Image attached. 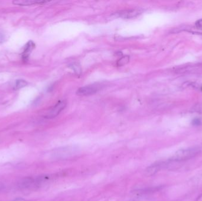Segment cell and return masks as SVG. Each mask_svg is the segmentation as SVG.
Listing matches in <instances>:
<instances>
[{
	"mask_svg": "<svg viewBox=\"0 0 202 201\" xmlns=\"http://www.w3.org/2000/svg\"><path fill=\"white\" fill-rule=\"evenodd\" d=\"M79 152L78 147L66 146L56 149L53 153V157L58 159H65L75 156Z\"/></svg>",
	"mask_w": 202,
	"mask_h": 201,
	"instance_id": "3",
	"label": "cell"
},
{
	"mask_svg": "<svg viewBox=\"0 0 202 201\" xmlns=\"http://www.w3.org/2000/svg\"><path fill=\"white\" fill-rule=\"evenodd\" d=\"M130 62V57L128 56H124L121 57L118 62H117V66H123L127 65Z\"/></svg>",
	"mask_w": 202,
	"mask_h": 201,
	"instance_id": "11",
	"label": "cell"
},
{
	"mask_svg": "<svg viewBox=\"0 0 202 201\" xmlns=\"http://www.w3.org/2000/svg\"><path fill=\"white\" fill-rule=\"evenodd\" d=\"M147 200L145 199H144V197L142 196H140V198H134L132 200H130L128 201H147Z\"/></svg>",
	"mask_w": 202,
	"mask_h": 201,
	"instance_id": "13",
	"label": "cell"
},
{
	"mask_svg": "<svg viewBox=\"0 0 202 201\" xmlns=\"http://www.w3.org/2000/svg\"><path fill=\"white\" fill-rule=\"evenodd\" d=\"M201 152V149L197 147L182 149L177 151L170 159L175 162H182L197 156Z\"/></svg>",
	"mask_w": 202,
	"mask_h": 201,
	"instance_id": "1",
	"label": "cell"
},
{
	"mask_svg": "<svg viewBox=\"0 0 202 201\" xmlns=\"http://www.w3.org/2000/svg\"><path fill=\"white\" fill-rule=\"evenodd\" d=\"M45 2L44 1H35V0H17L13 1L14 4L20 6H27L31 5L36 4H42Z\"/></svg>",
	"mask_w": 202,
	"mask_h": 201,
	"instance_id": "8",
	"label": "cell"
},
{
	"mask_svg": "<svg viewBox=\"0 0 202 201\" xmlns=\"http://www.w3.org/2000/svg\"><path fill=\"white\" fill-rule=\"evenodd\" d=\"M34 47H35V45L34 42L31 41L28 42L25 45L24 48V51L22 53V58L24 60H27L28 59L30 54L31 53V52L32 51V50L34 49Z\"/></svg>",
	"mask_w": 202,
	"mask_h": 201,
	"instance_id": "9",
	"label": "cell"
},
{
	"mask_svg": "<svg viewBox=\"0 0 202 201\" xmlns=\"http://www.w3.org/2000/svg\"><path fill=\"white\" fill-rule=\"evenodd\" d=\"M70 67L72 68V69L76 72L77 74H80L81 72V67L76 63H73L71 65V66Z\"/></svg>",
	"mask_w": 202,
	"mask_h": 201,
	"instance_id": "12",
	"label": "cell"
},
{
	"mask_svg": "<svg viewBox=\"0 0 202 201\" xmlns=\"http://www.w3.org/2000/svg\"><path fill=\"white\" fill-rule=\"evenodd\" d=\"M161 189V186H154V187H147L145 188H141V189H137L134 191L135 194L141 195V196H144L148 194H150L154 192H156L157 191H160Z\"/></svg>",
	"mask_w": 202,
	"mask_h": 201,
	"instance_id": "6",
	"label": "cell"
},
{
	"mask_svg": "<svg viewBox=\"0 0 202 201\" xmlns=\"http://www.w3.org/2000/svg\"><path fill=\"white\" fill-rule=\"evenodd\" d=\"M26 201L25 200H23V199H22V198H19V199H17V200H15L14 201Z\"/></svg>",
	"mask_w": 202,
	"mask_h": 201,
	"instance_id": "16",
	"label": "cell"
},
{
	"mask_svg": "<svg viewBox=\"0 0 202 201\" xmlns=\"http://www.w3.org/2000/svg\"><path fill=\"white\" fill-rule=\"evenodd\" d=\"M98 90L97 87L95 86H88L79 88L76 93L79 96H89L95 93Z\"/></svg>",
	"mask_w": 202,
	"mask_h": 201,
	"instance_id": "7",
	"label": "cell"
},
{
	"mask_svg": "<svg viewBox=\"0 0 202 201\" xmlns=\"http://www.w3.org/2000/svg\"><path fill=\"white\" fill-rule=\"evenodd\" d=\"M196 25L198 27H202V19L198 20L197 22H196Z\"/></svg>",
	"mask_w": 202,
	"mask_h": 201,
	"instance_id": "14",
	"label": "cell"
},
{
	"mask_svg": "<svg viewBox=\"0 0 202 201\" xmlns=\"http://www.w3.org/2000/svg\"><path fill=\"white\" fill-rule=\"evenodd\" d=\"M50 177L48 176H40L36 178L27 177L22 179L19 184V188L22 189H34L42 186L46 182Z\"/></svg>",
	"mask_w": 202,
	"mask_h": 201,
	"instance_id": "2",
	"label": "cell"
},
{
	"mask_svg": "<svg viewBox=\"0 0 202 201\" xmlns=\"http://www.w3.org/2000/svg\"><path fill=\"white\" fill-rule=\"evenodd\" d=\"M66 102L65 101H60L50 110L45 116L47 119H53L56 117L66 107Z\"/></svg>",
	"mask_w": 202,
	"mask_h": 201,
	"instance_id": "4",
	"label": "cell"
},
{
	"mask_svg": "<svg viewBox=\"0 0 202 201\" xmlns=\"http://www.w3.org/2000/svg\"><path fill=\"white\" fill-rule=\"evenodd\" d=\"M27 85H28V83L25 80H22V79L17 80L14 89L19 90L22 89L23 88L27 86Z\"/></svg>",
	"mask_w": 202,
	"mask_h": 201,
	"instance_id": "10",
	"label": "cell"
},
{
	"mask_svg": "<svg viewBox=\"0 0 202 201\" xmlns=\"http://www.w3.org/2000/svg\"><path fill=\"white\" fill-rule=\"evenodd\" d=\"M141 13V11L139 10H129L119 11L118 13H116V15L123 19H131L136 17V16L139 15Z\"/></svg>",
	"mask_w": 202,
	"mask_h": 201,
	"instance_id": "5",
	"label": "cell"
},
{
	"mask_svg": "<svg viewBox=\"0 0 202 201\" xmlns=\"http://www.w3.org/2000/svg\"><path fill=\"white\" fill-rule=\"evenodd\" d=\"M4 188H5V185H4V184H3V183H0V191H2Z\"/></svg>",
	"mask_w": 202,
	"mask_h": 201,
	"instance_id": "15",
	"label": "cell"
}]
</instances>
